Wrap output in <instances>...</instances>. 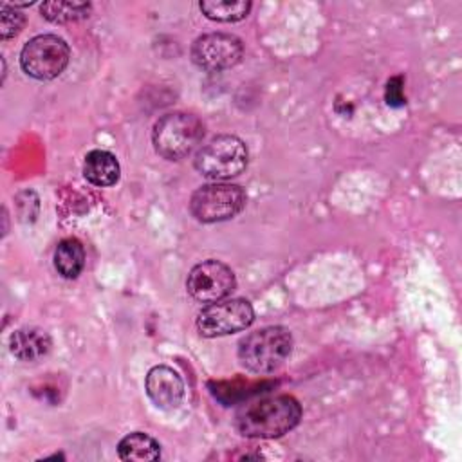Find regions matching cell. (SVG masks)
Instances as JSON below:
<instances>
[{
  "mask_svg": "<svg viewBox=\"0 0 462 462\" xmlns=\"http://www.w3.org/2000/svg\"><path fill=\"white\" fill-rule=\"evenodd\" d=\"M300 419V402L282 393L244 402L235 413V428L249 439H276L296 428Z\"/></svg>",
  "mask_w": 462,
  "mask_h": 462,
  "instance_id": "cell-1",
  "label": "cell"
},
{
  "mask_svg": "<svg viewBox=\"0 0 462 462\" xmlns=\"http://www.w3.org/2000/svg\"><path fill=\"white\" fill-rule=\"evenodd\" d=\"M292 334L289 328L273 325L258 328L238 341V361L253 374H273L291 356Z\"/></svg>",
  "mask_w": 462,
  "mask_h": 462,
  "instance_id": "cell-2",
  "label": "cell"
},
{
  "mask_svg": "<svg viewBox=\"0 0 462 462\" xmlns=\"http://www.w3.org/2000/svg\"><path fill=\"white\" fill-rule=\"evenodd\" d=\"M204 123L188 112H170L159 117L152 130L155 152L166 161L188 157L204 139Z\"/></svg>",
  "mask_w": 462,
  "mask_h": 462,
  "instance_id": "cell-3",
  "label": "cell"
},
{
  "mask_svg": "<svg viewBox=\"0 0 462 462\" xmlns=\"http://www.w3.org/2000/svg\"><path fill=\"white\" fill-rule=\"evenodd\" d=\"M249 152L245 143L236 135L222 134L200 146L193 164L202 177L220 182L240 175L245 170Z\"/></svg>",
  "mask_w": 462,
  "mask_h": 462,
  "instance_id": "cell-4",
  "label": "cell"
},
{
  "mask_svg": "<svg viewBox=\"0 0 462 462\" xmlns=\"http://www.w3.org/2000/svg\"><path fill=\"white\" fill-rule=\"evenodd\" d=\"M247 195L238 184L211 182L193 191L189 213L202 224L224 222L235 218L245 206Z\"/></svg>",
  "mask_w": 462,
  "mask_h": 462,
  "instance_id": "cell-5",
  "label": "cell"
},
{
  "mask_svg": "<svg viewBox=\"0 0 462 462\" xmlns=\"http://www.w3.org/2000/svg\"><path fill=\"white\" fill-rule=\"evenodd\" d=\"M70 49L56 34H38L31 38L20 52L22 70L40 81L58 78L69 65Z\"/></svg>",
  "mask_w": 462,
  "mask_h": 462,
  "instance_id": "cell-6",
  "label": "cell"
},
{
  "mask_svg": "<svg viewBox=\"0 0 462 462\" xmlns=\"http://www.w3.org/2000/svg\"><path fill=\"white\" fill-rule=\"evenodd\" d=\"M254 321L253 305L244 298L218 300L204 307L197 316V330L204 337H218L240 332Z\"/></svg>",
  "mask_w": 462,
  "mask_h": 462,
  "instance_id": "cell-7",
  "label": "cell"
},
{
  "mask_svg": "<svg viewBox=\"0 0 462 462\" xmlns=\"http://www.w3.org/2000/svg\"><path fill=\"white\" fill-rule=\"evenodd\" d=\"M236 287L235 273L220 260H204L191 267L186 289L188 294L200 303H213L227 298Z\"/></svg>",
  "mask_w": 462,
  "mask_h": 462,
  "instance_id": "cell-8",
  "label": "cell"
},
{
  "mask_svg": "<svg viewBox=\"0 0 462 462\" xmlns=\"http://www.w3.org/2000/svg\"><path fill=\"white\" fill-rule=\"evenodd\" d=\"M191 61L206 72H220L235 67L244 56V43L229 32H208L191 45Z\"/></svg>",
  "mask_w": 462,
  "mask_h": 462,
  "instance_id": "cell-9",
  "label": "cell"
},
{
  "mask_svg": "<svg viewBox=\"0 0 462 462\" xmlns=\"http://www.w3.org/2000/svg\"><path fill=\"white\" fill-rule=\"evenodd\" d=\"M144 388L150 401L161 410H175L184 399V381L168 365H157L148 370Z\"/></svg>",
  "mask_w": 462,
  "mask_h": 462,
  "instance_id": "cell-10",
  "label": "cell"
},
{
  "mask_svg": "<svg viewBox=\"0 0 462 462\" xmlns=\"http://www.w3.org/2000/svg\"><path fill=\"white\" fill-rule=\"evenodd\" d=\"M51 336L38 327H22L9 337L11 354L23 363H34L51 352Z\"/></svg>",
  "mask_w": 462,
  "mask_h": 462,
  "instance_id": "cell-11",
  "label": "cell"
},
{
  "mask_svg": "<svg viewBox=\"0 0 462 462\" xmlns=\"http://www.w3.org/2000/svg\"><path fill=\"white\" fill-rule=\"evenodd\" d=\"M119 162L114 153L106 150H92L85 155L83 175L85 179L99 188L114 186L119 180Z\"/></svg>",
  "mask_w": 462,
  "mask_h": 462,
  "instance_id": "cell-12",
  "label": "cell"
},
{
  "mask_svg": "<svg viewBox=\"0 0 462 462\" xmlns=\"http://www.w3.org/2000/svg\"><path fill=\"white\" fill-rule=\"evenodd\" d=\"M54 267L60 276L74 280L85 267V247L78 238H63L54 249Z\"/></svg>",
  "mask_w": 462,
  "mask_h": 462,
  "instance_id": "cell-13",
  "label": "cell"
},
{
  "mask_svg": "<svg viewBox=\"0 0 462 462\" xmlns=\"http://www.w3.org/2000/svg\"><path fill=\"white\" fill-rule=\"evenodd\" d=\"M121 460H157L161 457V444L143 431L125 435L117 444Z\"/></svg>",
  "mask_w": 462,
  "mask_h": 462,
  "instance_id": "cell-14",
  "label": "cell"
},
{
  "mask_svg": "<svg viewBox=\"0 0 462 462\" xmlns=\"http://www.w3.org/2000/svg\"><path fill=\"white\" fill-rule=\"evenodd\" d=\"M200 11L215 22H238L244 20L251 11L247 0H202Z\"/></svg>",
  "mask_w": 462,
  "mask_h": 462,
  "instance_id": "cell-15",
  "label": "cell"
},
{
  "mask_svg": "<svg viewBox=\"0 0 462 462\" xmlns=\"http://www.w3.org/2000/svg\"><path fill=\"white\" fill-rule=\"evenodd\" d=\"M90 9H92V5L88 2L51 0V2H43L40 5L42 16L52 23H70V22L83 20L90 14Z\"/></svg>",
  "mask_w": 462,
  "mask_h": 462,
  "instance_id": "cell-16",
  "label": "cell"
},
{
  "mask_svg": "<svg viewBox=\"0 0 462 462\" xmlns=\"http://www.w3.org/2000/svg\"><path fill=\"white\" fill-rule=\"evenodd\" d=\"M0 36L2 40H9L13 36H16L23 23H25V14H22L16 7L2 4L0 5Z\"/></svg>",
  "mask_w": 462,
  "mask_h": 462,
  "instance_id": "cell-17",
  "label": "cell"
},
{
  "mask_svg": "<svg viewBox=\"0 0 462 462\" xmlns=\"http://www.w3.org/2000/svg\"><path fill=\"white\" fill-rule=\"evenodd\" d=\"M386 101L388 105H402V96H401V78H393L386 85Z\"/></svg>",
  "mask_w": 462,
  "mask_h": 462,
  "instance_id": "cell-18",
  "label": "cell"
}]
</instances>
